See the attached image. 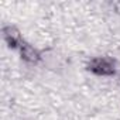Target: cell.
Wrapping results in <instances>:
<instances>
[{
	"mask_svg": "<svg viewBox=\"0 0 120 120\" xmlns=\"http://www.w3.org/2000/svg\"><path fill=\"white\" fill-rule=\"evenodd\" d=\"M89 69L99 75H112L114 74V64L107 58H95L92 59Z\"/></svg>",
	"mask_w": 120,
	"mask_h": 120,
	"instance_id": "6da1fadb",
	"label": "cell"
},
{
	"mask_svg": "<svg viewBox=\"0 0 120 120\" xmlns=\"http://www.w3.org/2000/svg\"><path fill=\"white\" fill-rule=\"evenodd\" d=\"M20 49H21V56L26 59V61H28V62H37L38 59H40V54H38L37 49H34L31 45H28V44H21Z\"/></svg>",
	"mask_w": 120,
	"mask_h": 120,
	"instance_id": "7a4b0ae2",
	"label": "cell"
}]
</instances>
